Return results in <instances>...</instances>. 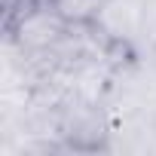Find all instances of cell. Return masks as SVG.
Here are the masks:
<instances>
[{
    "mask_svg": "<svg viewBox=\"0 0 156 156\" xmlns=\"http://www.w3.org/2000/svg\"><path fill=\"white\" fill-rule=\"evenodd\" d=\"M144 43L147 52L156 55V0H144Z\"/></svg>",
    "mask_w": 156,
    "mask_h": 156,
    "instance_id": "cell-6",
    "label": "cell"
},
{
    "mask_svg": "<svg viewBox=\"0 0 156 156\" xmlns=\"http://www.w3.org/2000/svg\"><path fill=\"white\" fill-rule=\"evenodd\" d=\"M101 101L113 122L138 113H156V55L141 52L116 61Z\"/></svg>",
    "mask_w": 156,
    "mask_h": 156,
    "instance_id": "cell-2",
    "label": "cell"
},
{
    "mask_svg": "<svg viewBox=\"0 0 156 156\" xmlns=\"http://www.w3.org/2000/svg\"><path fill=\"white\" fill-rule=\"evenodd\" d=\"M95 31L122 55L147 52L144 43V0H101Z\"/></svg>",
    "mask_w": 156,
    "mask_h": 156,
    "instance_id": "cell-4",
    "label": "cell"
},
{
    "mask_svg": "<svg viewBox=\"0 0 156 156\" xmlns=\"http://www.w3.org/2000/svg\"><path fill=\"white\" fill-rule=\"evenodd\" d=\"M49 3L55 6V12L67 25H92L101 0H49Z\"/></svg>",
    "mask_w": 156,
    "mask_h": 156,
    "instance_id": "cell-5",
    "label": "cell"
},
{
    "mask_svg": "<svg viewBox=\"0 0 156 156\" xmlns=\"http://www.w3.org/2000/svg\"><path fill=\"white\" fill-rule=\"evenodd\" d=\"M67 22L55 12V6L49 0H37L28 9H22L12 22H6V43H12L19 52L25 55H43L49 52L64 34H67Z\"/></svg>",
    "mask_w": 156,
    "mask_h": 156,
    "instance_id": "cell-3",
    "label": "cell"
},
{
    "mask_svg": "<svg viewBox=\"0 0 156 156\" xmlns=\"http://www.w3.org/2000/svg\"><path fill=\"white\" fill-rule=\"evenodd\" d=\"M55 135L67 147V153H107L113 116L101 98L64 95L52 107Z\"/></svg>",
    "mask_w": 156,
    "mask_h": 156,
    "instance_id": "cell-1",
    "label": "cell"
}]
</instances>
